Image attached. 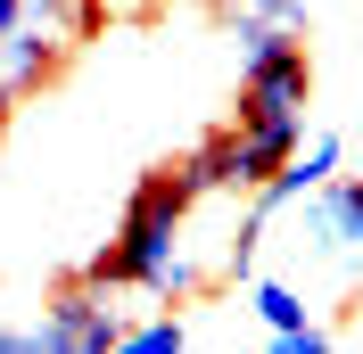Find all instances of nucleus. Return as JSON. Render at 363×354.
<instances>
[{
	"label": "nucleus",
	"mask_w": 363,
	"mask_h": 354,
	"mask_svg": "<svg viewBox=\"0 0 363 354\" xmlns=\"http://www.w3.org/2000/svg\"><path fill=\"white\" fill-rule=\"evenodd\" d=\"M190 206H199V190L174 173H149L124 198V222H116V239L99 247L83 264V280L99 288H140V297H199V256H190Z\"/></svg>",
	"instance_id": "1"
},
{
	"label": "nucleus",
	"mask_w": 363,
	"mask_h": 354,
	"mask_svg": "<svg viewBox=\"0 0 363 354\" xmlns=\"http://www.w3.org/2000/svg\"><path fill=\"white\" fill-rule=\"evenodd\" d=\"M108 297L116 288H99V280H67L50 297V313L33 321V354H116L124 313H116Z\"/></svg>",
	"instance_id": "2"
},
{
	"label": "nucleus",
	"mask_w": 363,
	"mask_h": 354,
	"mask_svg": "<svg viewBox=\"0 0 363 354\" xmlns=\"http://www.w3.org/2000/svg\"><path fill=\"white\" fill-rule=\"evenodd\" d=\"M306 231H314L322 256H347V264H363V173H330L322 190H306Z\"/></svg>",
	"instance_id": "3"
},
{
	"label": "nucleus",
	"mask_w": 363,
	"mask_h": 354,
	"mask_svg": "<svg viewBox=\"0 0 363 354\" xmlns=\"http://www.w3.org/2000/svg\"><path fill=\"white\" fill-rule=\"evenodd\" d=\"M182 181H190L199 198H223V190H256L264 165H256V149L240 140V124H231V132H206L199 149L182 156Z\"/></svg>",
	"instance_id": "4"
},
{
	"label": "nucleus",
	"mask_w": 363,
	"mask_h": 354,
	"mask_svg": "<svg viewBox=\"0 0 363 354\" xmlns=\"http://www.w3.org/2000/svg\"><path fill=\"white\" fill-rule=\"evenodd\" d=\"M248 313L264 321L272 338H289V330H306L314 313H306V297H297L289 280H248Z\"/></svg>",
	"instance_id": "5"
},
{
	"label": "nucleus",
	"mask_w": 363,
	"mask_h": 354,
	"mask_svg": "<svg viewBox=\"0 0 363 354\" xmlns=\"http://www.w3.org/2000/svg\"><path fill=\"white\" fill-rule=\"evenodd\" d=\"M190 346V321L182 313H149V321H124L116 330V354H182Z\"/></svg>",
	"instance_id": "6"
},
{
	"label": "nucleus",
	"mask_w": 363,
	"mask_h": 354,
	"mask_svg": "<svg viewBox=\"0 0 363 354\" xmlns=\"http://www.w3.org/2000/svg\"><path fill=\"white\" fill-rule=\"evenodd\" d=\"M231 17H256V25H281V33H306V0H223Z\"/></svg>",
	"instance_id": "7"
},
{
	"label": "nucleus",
	"mask_w": 363,
	"mask_h": 354,
	"mask_svg": "<svg viewBox=\"0 0 363 354\" xmlns=\"http://www.w3.org/2000/svg\"><path fill=\"white\" fill-rule=\"evenodd\" d=\"M272 346H281V354H322V346H330V330H322V321H306V330L272 338Z\"/></svg>",
	"instance_id": "8"
},
{
	"label": "nucleus",
	"mask_w": 363,
	"mask_h": 354,
	"mask_svg": "<svg viewBox=\"0 0 363 354\" xmlns=\"http://www.w3.org/2000/svg\"><path fill=\"white\" fill-rule=\"evenodd\" d=\"M17 8H25V0H0V33H9V25H17ZM9 115H17V99H9V91H0V132H9Z\"/></svg>",
	"instance_id": "9"
},
{
	"label": "nucleus",
	"mask_w": 363,
	"mask_h": 354,
	"mask_svg": "<svg viewBox=\"0 0 363 354\" xmlns=\"http://www.w3.org/2000/svg\"><path fill=\"white\" fill-rule=\"evenodd\" d=\"M108 17H140V8H157V0H99Z\"/></svg>",
	"instance_id": "10"
}]
</instances>
